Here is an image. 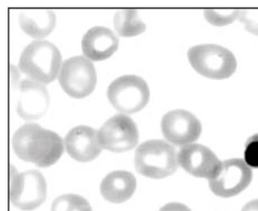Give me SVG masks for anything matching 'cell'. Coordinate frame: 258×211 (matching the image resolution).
I'll use <instances>...</instances> for the list:
<instances>
[{
    "label": "cell",
    "mask_w": 258,
    "mask_h": 211,
    "mask_svg": "<svg viewBox=\"0 0 258 211\" xmlns=\"http://www.w3.org/2000/svg\"><path fill=\"white\" fill-rule=\"evenodd\" d=\"M137 188L135 176L127 171H114L101 183L102 196L110 203L121 204L130 199Z\"/></svg>",
    "instance_id": "15"
},
{
    "label": "cell",
    "mask_w": 258,
    "mask_h": 211,
    "mask_svg": "<svg viewBox=\"0 0 258 211\" xmlns=\"http://www.w3.org/2000/svg\"><path fill=\"white\" fill-rule=\"evenodd\" d=\"M161 130L168 142L174 146H184L199 138L202 124L191 112L175 109L163 116Z\"/></svg>",
    "instance_id": "10"
},
{
    "label": "cell",
    "mask_w": 258,
    "mask_h": 211,
    "mask_svg": "<svg viewBox=\"0 0 258 211\" xmlns=\"http://www.w3.org/2000/svg\"><path fill=\"white\" fill-rule=\"evenodd\" d=\"M187 57L198 73L213 80L230 78L237 69L234 54L218 44L195 45L188 49Z\"/></svg>",
    "instance_id": "4"
},
{
    "label": "cell",
    "mask_w": 258,
    "mask_h": 211,
    "mask_svg": "<svg viewBox=\"0 0 258 211\" xmlns=\"http://www.w3.org/2000/svg\"><path fill=\"white\" fill-rule=\"evenodd\" d=\"M19 99L17 113L26 120L38 119L48 109L50 98L47 89L43 83L25 79L19 83Z\"/></svg>",
    "instance_id": "12"
},
{
    "label": "cell",
    "mask_w": 258,
    "mask_h": 211,
    "mask_svg": "<svg viewBox=\"0 0 258 211\" xmlns=\"http://www.w3.org/2000/svg\"><path fill=\"white\" fill-rule=\"evenodd\" d=\"M61 54L57 46L46 40H36L22 52L19 68L30 80L48 84L58 76Z\"/></svg>",
    "instance_id": "2"
},
{
    "label": "cell",
    "mask_w": 258,
    "mask_h": 211,
    "mask_svg": "<svg viewBox=\"0 0 258 211\" xmlns=\"http://www.w3.org/2000/svg\"><path fill=\"white\" fill-rule=\"evenodd\" d=\"M238 19L243 23L248 31L258 35V10L240 11Z\"/></svg>",
    "instance_id": "21"
},
{
    "label": "cell",
    "mask_w": 258,
    "mask_h": 211,
    "mask_svg": "<svg viewBox=\"0 0 258 211\" xmlns=\"http://www.w3.org/2000/svg\"><path fill=\"white\" fill-rule=\"evenodd\" d=\"M241 211H258V200H252L245 204Z\"/></svg>",
    "instance_id": "23"
},
{
    "label": "cell",
    "mask_w": 258,
    "mask_h": 211,
    "mask_svg": "<svg viewBox=\"0 0 258 211\" xmlns=\"http://www.w3.org/2000/svg\"><path fill=\"white\" fill-rule=\"evenodd\" d=\"M64 146L68 155L80 162L95 160L102 152L98 132L87 125L76 126L68 132Z\"/></svg>",
    "instance_id": "13"
},
{
    "label": "cell",
    "mask_w": 258,
    "mask_h": 211,
    "mask_svg": "<svg viewBox=\"0 0 258 211\" xmlns=\"http://www.w3.org/2000/svg\"><path fill=\"white\" fill-rule=\"evenodd\" d=\"M22 29L33 38L47 36L56 26V15L49 9H27L19 15Z\"/></svg>",
    "instance_id": "16"
},
{
    "label": "cell",
    "mask_w": 258,
    "mask_h": 211,
    "mask_svg": "<svg viewBox=\"0 0 258 211\" xmlns=\"http://www.w3.org/2000/svg\"><path fill=\"white\" fill-rule=\"evenodd\" d=\"M102 148L122 153L133 149L139 142V131L134 121L124 114H117L102 125L98 130Z\"/></svg>",
    "instance_id": "8"
},
{
    "label": "cell",
    "mask_w": 258,
    "mask_h": 211,
    "mask_svg": "<svg viewBox=\"0 0 258 211\" xmlns=\"http://www.w3.org/2000/svg\"><path fill=\"white\" fill-rule=\"evenodd\" d=\"M51 211H93L91 204L78 194H64L54 200Z\"/></svg>",
    "instance_id": "18"
},
{
    "label": "cell",
    "mask_w": 258,
    "mask_h": 211,
    "mask_svg": "<svg viewBox=\"0 0 258 211\" xmlns=\"http://www.w3.org/2000/svg\"><path fill=\"white\" fill-rule=\"evenodd\" d=\"M97 75L92 60L84 56L65 59L58 74V82L67 95L83 98L91 95L96 86Z\"/></svg>",
    "instance_id": "7"
},
{
    "label": "cell",
    "mask_w": 258,
    "mask_h": 211,
    "mask_svg": "<svg viewBox=\"0 0 258 211\" xmlns=\"http://www.w3.org/2000/svg\"><path fill=\"white\" fill-rule=\"evenodd\" d=\"M81 45L86 58L104 60L112 56L118 49L119 39L111 29L96 26L87 31Z\"/></svg>",
    "instance_id": "14"
},
{
    "label": "cell",
    "mask_w": 258,
    "mask_h": 211,
    "mask_svg": "<svg viewBox=\"0 0 258 211\" xmlns=\"http://www.w3.org/2000/svg\"><path fill=\"white\" fill-rule=\"evenodd\" d=\"M47 189L43 175L36 170L18 173L11 166L10 200L21 210H33L43 204Z\"/></svg>",
    "instance_id": "6"
},
{
    "label": "cell",
    "mask_w": 258,
    "mask_h": 211,
    "mask_svg": "<svg viewBox=\"0 0 258 211\" xmlns=\"http://www.w3.org/2000/svg\"><path fill=\"white\" fill-rule=\"evenodd\" d=\"M180 166L196 177L215 178L222 163L213 151L202 145L190 144L184 146L177 155Z\"/></svg>",
    "instance_id": "11"
},
{
    "label": "cell",
    "mask_w": 258,
    "mask_h": 211,
    "mask_svg": "<svg viewBox=\"0 0 258 211\" xmlns=\"http://www.w3.org/2000/svg\"><path fill=\"white\" fill-rule=\"evenodd\" d=\"M12 144L17 157L42 168L55 164L64 150V143L57 133L32 123L18 128Z\"/></svg>",
    "instance_id": "1"
},
{
    "label": "cell",
    "mask_w": 258,
    "mask_h": 211,
    "mask_svg": "<svg viewBox=\"0 0 258 211\" xmlns=\"http://www.w3.org/2000/svg\"><path fill=\"white\" fill-rule=\"evenodd\" d=\"M107 95L110 104L118 111L134 113L147 105L150 90L143 78L136 75H124L110 83Z\"/></svg>",
    "instance_id": "5"
},
{
    "label": "cell",
    "mask_w": 258,
    "mask_h": 211,
    "mask_svg": "<svg viewBox=\"0 0 258 211\" xmlns=\"http://www.w3.org/2000/svg\"><path fill=\"white\" fill-rule=\"evenodd\" d=\"M114 27L117 32L124 37L136 36L146 29L145 23L134 9L119 10L114 15Z\"/></svg>",
    "instance_id": "17"
},
{
    "label": "cell",
    "mask_w": 258,
    "mask_h": 211,
    "mask_svg": "<svg viewBox=\"0 0 258 211\" xmlns=\"http://www.w3.org/2000/svg\"><path fill=\"white\" fill-rule=\"evenodd\" d=\"M251 167L243 160H225L215 178L209 180V188L217 196H236L246 189L251 181Z\"/></svg>",
    "instance_id": "9"
},
{
    "label": "cell",
    "mask_w": 258,
    "mask_h": 211,
    "mask_svg": "<svg viewBox=\"0 0 258 211\" xmlns=\"http://www.w3.org/2000/svg\"><path fill=\"white\" fill-rule=\"evenodd\" d=\"M174 148L161 139L147 140L138 147L135 166L141 175L160 179L172 175L178 169Z\"/></svg>",
    "instance_id": "3"
},
{
    "label": "cell",
    "mask_w": 258,
    "mask_h": 211,
    "mask_svg": "<svg viewBox=\"0 0 258 211\" xmlns=\"http://www.w3.org/2000/svg\"><path fill=\"white\" fill-rule=\"evenodd\" d=\"M239 10H206L205 17L215 26H225L234 22L239 16Z\"/></svg>",
    "instance_id": "19"
},
{
    "label": "cell",
    "mask_w": 258,
    "mask_h": 211,
    "mask_svg": "<svg viewBox=\"0 0 258 211\" xmlns=\"http://www.w3.org/2000/svg\"><path fill=\"white\" fill-rule=\"evenodd\" d=\"M244 161L249 167L258 169V134L247 140L244 152Z\"/></svg>",
    "instance_id": "20"
},
{
    "label": "cell",
    "mask_w": 258,
    "mask_h": 211,
    "mask_svg": "<svg viewBox=\"0 0 258 211\" xmlns=\"http://www.w3.org/2000/svg\"><path fill=\"white\" fill-rule=\"evenodd\" d=\"M159 211H191L186 205L180 203H170L162 206Z\"/></svg>",
    "instance_id": "22"
}]
</instances>
